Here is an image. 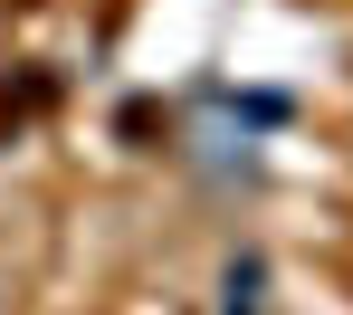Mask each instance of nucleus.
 I'll return each instance as SVG.
<instances>
[{
    "instance_id": "obj_1",
    "label": "nucleus",
    "mask_w": 353,
    "mask_h": 315,
    "mask_svg": "<svg viewBox=\"0 0 353 315\" xmlns=\"http://www.w3.org/2000/svg\"><path fill=\"white\" fill-rule=\"evenodd\" d=\"M258 287H268V267L239 258V267H230V306H220V315H258Z\"/></svg>"
}]
</instances>
